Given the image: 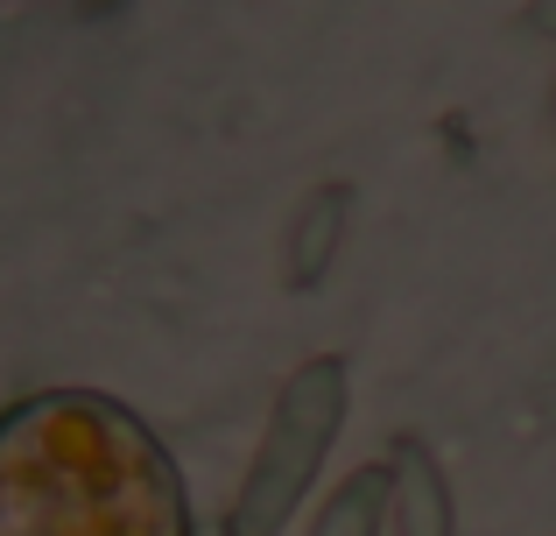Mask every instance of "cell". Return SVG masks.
<instances>
[{
	"label": "cell",
	"instance_id": "cell-4",
	"mask_svg": "<svg viewBox=\"0 0 556 536\" xmlns=\"http://www.w3.org/2000/svg\"><path fill=\"white\" fill-rule=\"evenodd\" d=\"M388 523L402 536H458V501L422 438H394L388 452Z\"/></svg>",
	"mask_w": 556,
	"mask_h": 536
},
{
	"label": "cell",
	"instance_id": "cell-3",
	"mask_svg": "<svg viewBox=\"0 0 556 536\" xmlns=\"http://www.w3.org/2000/svg\"><path fill=\"white\" fill-rule=\"evenodd\" d=\"M345 234H353V184H317L303 191V205L289 212V234H282V283L296 297L325 289V275L339 269Z\"/></svg>",
	"mask_w": 556,
	"mask_h": 536
},
{
	"label": "cell",
	"instance_id": "cell-5",
	"mask_svg": "<svg viewBox=\"0 0 556 536\" xmlns=\"http://www.w3.org/2000/svg\"><path fill=\"white\" fill-rule=\"evenodd\" d=\"M380 523H388V459L345 473V481L331 487V501L317 509L311 536H380Z\"/></svg>",
	"mask_w": 556,
	"mask_h": 536
},
{
	"label": "cell",
	"instance_id": "cell-2",
	"mask_svg": "<svg viewBox=\"0 0 556 536\" xmlns=\"http://www.w3.org/2000/svg\"><path fill=\"white\" fill-rule=\"evenodd\" d=\"M345 410H353V374H345V360L339 353L303 360L282 382V396H275L268 431H261L254 459H247V481H240V495L226 501L218 529L226 536H282L289 515L311 495L331 438L345 431Z\"/></svg>",
	"mask_w": 556,
	"mask_h": 536
},
{
	"label": "cell",
	"instance_id": "cell-1",
	"mask_svg": "<svg viewBox=\"0 0 556 536\" xmlns=\"http://www.w3.org/2000/svg\"><path fill=\"white\" fill-rule=\"evenodd\" d=\"M0 536H198L163 431L106 388L0 410Z\"/></svg>",
	"mask_w": 556,
	"mask_h": 536
},
{
	"label": "cell",
	"instance_id": "cell-6",
	"mask_svg": "<svg viewBox=\"0 0 556 536\" xmlns=\"http://www.w3.org/2000/svg\"><path fill=\"white\" fill-rule=\"evenodd\" d=\"M549 135H556V107H549Z\"/></svg>",
	"mask_w": 556,
	"mask_h": 536
}]
</instances>
